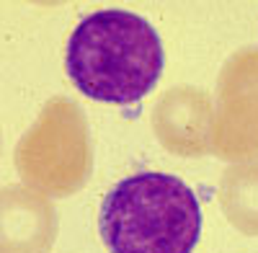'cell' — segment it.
Segmentation results:
<instances>
[{"label": "cell", "instance_id": "6da1fadb", "mask_svg": "<svg viewBox=\"0 0 258 253\" xmlns=\"http://www.w3.org/2000/svg\"><path fill=\"white\" fill-rule=\"evenodd\" d=\"M68 75L93 101H142L163 75L165 54L155 26L147 18L106 8L85 16L68 41Z\"/></svg>", "mask_w": 258, "mask_h": 253}, {"label": "cell", "instance_id": "7a4b0ae2", "mask_svg": "<svg viewBox=\"0 0 258 253\" xmlns=\"http://www.w3.org/2000/svg\"><path fill=\"white\" fill-rule=\"evenodd\" d=\"M98 233L109 253H191L202 235V207L170 173H135L106 194Z\"/></svg>", "mask_w": 258, "mask_h": 253}, {"label": "cell", "instance_id": "3957f363", "mask_svg": "<svg viewBox=\"0 0 258 253\" xmlns=\"http://www.w3.org/2000/svg\"><path fill=\"white\" fill-rule=\"evenodd\" d=\"M24 186L44 197H73L93 171L91 130L83 109L70 98H49L13 153Z\"/></svg>", "mask_w": 258, "mask_h": 253}, {"label": "cell", "instance_id": "277c9868", "mask_svg": "<svg viewBox=\"0 0 258 253\" xmlns=\"http://www.w3.org/2000/svg\"><path fill=\"white\" fill-rule=\"evenodd\" d=\"M212 153L245 163L258 158V49L232 52L217 78Z\"/></svg>", "mask_w": 258, "mask_h": 253}, {"label": "cell", "instance_id": "5b68a950", "mask_svg": "<svg viewBox=\"0 0 258 253\" xmlns=\"http://www.w3.org/2000/svg\"><path fill=\"white\" fill-rule=\"evenodd\" d=\"M150 124L158 142L178 158H204L212 153L214 103L199 86H173L158 96Z\"/></svg>", "mask_w": 258, "mask_h": 253}, {"label": "cell", "instance_id": "8992f818", "mask_svg": "<svg viewBox=\"0 0 258 253\" xmlns=\"http://www.w3.org/2000/svg\"><path fill=\"white\" fill-rule=\"evenodd\" d=\"M59 233L49 197L24 183L0 188V253H47Z\"/></svg>", "mask_w": 258, "mask_h": 253}, {"label": "cell", "instance_id": "52a82bcc", "mask_svg": "<svg viewBox=\"0 0 258 253\" xmlns=\"http://www.w3.org/2000/svg\"><path fill=\"white\" fill-rule=\"evenodd\" d=\"M220 207L227 222L245 238H258V158L230 163L220 176Z\"/></svg>", "mask_w": 258, "mask_h": 253}]
</instances>
